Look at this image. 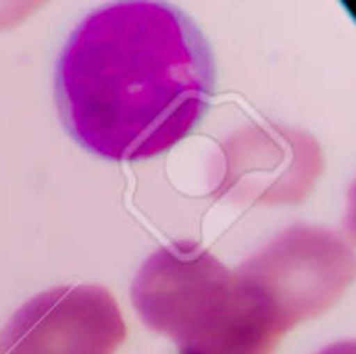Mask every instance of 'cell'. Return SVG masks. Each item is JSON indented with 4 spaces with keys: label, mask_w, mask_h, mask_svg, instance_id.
<instances>
[{
    "label": "cell",
    "mask_w": 356,
    "mask_h": 354,
    "mask_svg": "<svg viewBox=\"0 0 356 354\" xmlns=\"http://www.w3.org/2000/svg\"><path fill=\"white\" fill-rule=\"evenodd\" d=\"M127 336L113 294L94 284L50 288L6 321L0 354H115Z\"/></svg>",
    "instance_id": "4"
},
{
    "label": "cell",
    "mask_w": 356,
    "mask_h": 354,
    "mask_svg": "<svg viewBox=\"0 0 356 354\" xmlns=\"http://www.w3.org/2000/svg\"><path fill=\"white\" fill-rule=\"evenodd\" d=\"M131 300L177 354H273L286 336L263 300L217 257L171 244L140 267Z\"/></svg>",
    "instance_id": "2"
},
{
    "label": "cell",
    "mask_w": 356,
    "mask_h": 354,
    "mask_svg": "<svg viewBox=\"0 0 356 354\" xmlns=\"http://www.w3.org/2000/svg\"><path fill=\"white\" fill-rule=\"evenodd\" d=\"M217 196L236 202H298L323 171L319 144L305 131L277 125H250L223 146Z\"/></svg>",
    "instance_id": "5"
},
{
    "label": "cell",
    "mask_w": 356,
    "mask_h": 354,
    "mask_svg": "<svg viewBox=\"0 0 356 354\" xmlns=\"http://www.w3.org/2000/svg\"><path fill=\"white\" fill-rule=\"evenodd\" d=\"M319 354H355V344L353 342H342V344H334Z\"/></svg>",
    "instance_id": "6"
},
{
    "label": "cell",
    "mask_w": 356,
    "mask_h": 354,
    "mask_svg": "<svg viewBox=\"0 0 356 354\" xmlns=\"http://www.w3.org/2000/svg\"><path fill=\"white\" fill-rule=\"evenodd\" d=\"M217 90L213 48L171 2H113L69 35L54 75L58 113L88 152L136 163L188 138Z\"/></svg>",
    "instance_id": "1"
},
{
    "label": "cell",
    "mask_w": 356,
    "mask_h": 354,
    "mask_svg": "<svg viewBox=\"0 0 356 354\" xmlns=\"http://www.w3.org/2000/svg\"><path fill=\"white\" fill-rule=\"evenodd\" d=\"M236 275L288 334L342 298L355 277V252L336 232L292 225L250 257Z\"/></svg>",
    "instance_id": "3"
}]
</instances>
